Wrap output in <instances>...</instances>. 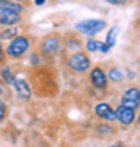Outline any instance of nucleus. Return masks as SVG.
<instances>
[{"instance_id":"obj_25","label":"nucleus","mask_w":140,"mask_h":147,"mask_svg":"<svg viewBox=\"0 0 140 147\" xmlns=\"http://www.w3.org/2000/svg\"><path fill=\"white\" fill-rule=\"evenodd\" d=\"M15 2H23V0H15Z\"/></svg>"},{"instance_id":"obj_19","label":"nucleus","mask_w":140,"mask_h":147,"mask_svg":"<svg viewBox=\"0 0 140 147\" xmlns=\"http://www.w3.org/2000/svg\"><path fill=\"white\" fill-rule=\"evenodd\" d=\"M5 115H7V106H5V103H3V100L0 98V121L5 118Z\"/></svg>"},{"instance_id":"obj_7","label":"nucleus","mask_w":140,"mask_h":147,"mask_svg":"<svg viewBox=\"0 0 140 147\" xmlns=\"http://www.w3.org/2000/svg\"><path fill=\"white\" fill-rule=\"evenodd\" d=\"M90 80H91V84H93L94 88H106L108 87V77H106V74L101 67H94L90 74Z\"/></svg>"},{"instance_id":"obj_4","label":"nucleus","mask_w":140,"mask_h":147,"mask_svg":"<svg viewBox=\"0 0 140 147\" xmlns=\"http://www.w3.org/2000/svg\"><path fill=\"white\" fill-rule=\"evenodd\" d=\"M41 53L44 56H52V54H57L60 49H62V41L60 38L56 36V34H51V36H46L44 39L41 41Z\"/></svg>"},{"instance_id":"obj_10","label":"nucleus","mask_w":140,"mask_h":147,"mask_svg":"<svg viewBox=\"0 0 140 147\" xmlns=\"http://www.w3.org/2000/svg\"><path fill=\"white\" fill-rule=\"evenodd\" d=\"M13 87H15L16 95L20 96L21 100H29L31 98V88H29V84L25 79H16Z\"/></svg>"},{"instance_id":"obj_24","label":"nucleus","mask_w":140,"mask_h":147,"mask_svg":"<svg viewBox=\"0 0 140 147\" xmlns=\"http://www.w3.org/2000/svg\"><path fill=\"white\" fill-rule=\"evenodd\" d=\"M109 147H122V146H119V144H116V146H109Z\"/></svg>"},{"instance_id":"obj_11","label":"nucleus","mask_w":140,"mask_h":147,"mask_svg":"<svg viewBox=\"0 0 140 147\" xmlns=\"http://www.w3.org/2000/svg\"><path fill=\"white\" fill-rule=\"evenodd\" d=\"M117 34H119V26L117 25H114V26H111L109 28V31H108V36H106V47H108L109 51H111V47L116 44V39H117Z\"/></svg>"},{"instance_id":"obj_2","label":"nucleus","mask_w":140,"mask_h":147,"mask_svg":"<svg viewBox=\"0 0 140 147\" xmlns=\"http://www.w3.org/2000/svg\"><path fill=\"white\" fill-rule=\"evenodd\" d=\"M28 47H29V39L26 36H20V34H18L16 38L11 39V42L8 44V47H7L5 54L11 59H16V57H20V56H23V54L28 51Z\"/></svg>"},{"instance_id":"obj_6","label":"nucleus","mask_w":140,"mask_h":147,"mask_svg":"<svg viewBox=\"0 0 140 147\" xmlns=\"http://www.w3.org/2000/svg\"><path fill=\"white\" fill-rule=\"evenodd\" d=\"M139 101H140V90L137 87H132L124 93L122 96V106H127V108H132V110H137L139 108Z\"/></svg>"},{"instance_id":"obj_8","label":"nucleus","mask_w":140,"mask_h":147,"mask_svg":"<svg viewBox=\"0 0 140 147\" xmlns=\"http://www.w3.org/2000/svg\"><path fill=\"white\" fill-rule=\"evenodd\" d=\"M94 115L104 121H116V113L109 103H98L94 106Z\"/></svg>"},{"instance_id":"obj_9","label":"nucleus","mask_w":140,"mask_h":147,"mask_svg":"<svg viewBox=\"0 0 140 147\" xmlns=\"http://www.w3.org/2000/svg\"><path fill=\"white\" fill-rule=\"evenodd\" d=\"M20 20H21L20 13L0 8V25H3V26H15V25L20 23Z\"/></svg>"},{"instance_id":"obj_3","label":"nucleus","mask_w":140,"mask_h":147,"mask_svg":"<svg viewBox=\"0 0 140 147\" xmlns=\"http://www.w3.org/2000/svg\"><path fill=\"white\" fill-rule=\"evenodd\" d=\"M90 65H91L90 57L85 53H75L73 56H70V59H68V67L77 74L86 72L90 69Z\"/></svg>"},{"instance_id":"obj_12","label":"nucleus","mask_w":140,"mask_h":147,"mask_svg":"<svg viewBox=\"0 0 140 147\" xmlns=\"http://www.w3.org/2000/svg\"><path fill=\"white\" fill-rule=\"evenodd\" d=\"M0 8L15 11V13H21L23 11V7L18 2H15V0H0Z\"/></svg>"},{"instance_id":"obj_20","label":"nucleus","mask_w":140,"mask_h":147,"mask_svg":"<svg viewBox=\"0 0 140 147\" xmlns=\"http://www.w3.org/2000/svg\"><path fill=\"white\" fill-rule=\"evenodd\" d=\"M109 3H114V5H125L129 0H108Z\"/></svg>"},{"instance_id":"obj_16","label":"nucleus","mask_w":140,"mask_h":147,"mask_svg":"<svg viewBox=\"0 0 140 147\" xmlns=\"http://www.w3.org/2000/svg\"><path fill=\"white\" fill-rule=\"evenodd\" d=\"M99 47H101V42L93 39V38H90L88 41H86V49H88L90 53H98Z\"/></svg>"},{"instance_id":"obj_15","label":"nucleus","mask_w":140,"mask_h":147,"mask_svg":"<svg viewBox=\"0 0 140 147\" xmlns=\"http://www.w3.org/2000/svg\"><path fill=\"white\" fill-rule=\"evenodd\" d=\"M111 82H121V80L124 79V75H122V70L117 67H113V69H109V72L108 75H106Z\"/></svg>"},{"instance_id":"obj_22","label":"nucleus","mask_w":140,"mask_h":147,"mask_svg":"<svg viewBox=\"0 0 140 147\" xmlns=\"http://www.w3.org/2000/svg\"><path fill=\"white\" fill-rule=\"evenodd\" d=\"M3 59H5V54H3V47H2V42H0V64L3 62Z\"/></svg>"},{"instance_id":"obj_23","label":"nucleus","mask_w":140,"mask_h":147,"mask_svg":"<svg viewBox=\"0 0 140 147\" xmlns=\"http://www.w3.org/2000/svg\"><path fill=\"white\" fill-rule=\"evenodd\" d=\"M44 3H46V0H34V5H38V7L44 5Z\"/></svg>"},{"instance_id":"obj_14","label":"nucleus","mask_w":140,"mask_h":147,"mask_svg":"<svg viewBox=\"0 0 140 147\" xmlns=\"http://www.w3.org/2000/svg\"><path fill=\"white\" fill-rule=\"evenodd\" d=\"M18 28L15 26H7V30H3V31H0V41L3 39V41H7V39H13V38L18 36Z\"/></svg>"},{"instance_id":"obj_18","label":"nucleus","mask_w":140,"mask_h":147,"mask_svg":"<svg viewBox=\"0 0 140 147\" xmlns=\"http://www.w3.org/2000/svg\"><path fill=\"white\" fill-rule=\"evenodd\" d=\"M29 62H31V65H39V64H42V57H39V54H31Z\"/></svg>"},{"instance_id":"obj_13","label":"nucleus","mask_w":140,"mask_h":147,"mask_svg":"<svg viewBox=\"0 0 140 147\" xmlns=\"http://www.w3.org/2000/svg\"><path fill=\"white\" fill-rule=\"evenodd\" d=\"M0 77L3 80V84H8V85H13L16 80V77L13 75V72H11V69L8 65H3L0 69Z\"/></svg>"},{"instance_id":"obj_17","label":"nucleus","mask_w":140,"mask_h":147,"mask_svg":"<svg viewBox=\"0 0 140 147\" xmlns=\"http://www.w3.org/2000/svg\"><path fill=\"white\" fill-rule=\"evenodd\" d=\"M96 132H98L99 136H104V134H111V132H113V127L108 126V124H101V126L96 127Z\"/></svg>"},{"instance_id":"obj_1","label":"nucleus","mask_w":140,"mask_h":147,"mask_svg":"<svg viewBox=\"0 0 140 147\" xmlns=\"http://www.w3.org/2000/svg\"><path fill=\"white\" fill-rule=\"evenodd\" d=\"M106 28V21L103 20H98V18H88V20H83V21H78L75 25V30L83 34H88V36H94L98 34L99 31H103Z\"/></svg>"},{"instance_id":"obj_5","label":"nucleus","mask_w":140,"mask_h":147,"mask_svg":"<svg viewBox=\"0 0 140 147\" xmlns=\"http://www.w3.org/2000/svg\"><path fill=\"white\" fill-rule=\"evenodd\" d=\"M116 113V119L119 121V123H122L124 126H129V124H132L135 121V110H132V108H127V106H117L114 110Z\"/></svg>"},{"instance_id":"obj_21","label":"nucleus","mask_w":140,"mask_h":147,"mask_svg":"<svg viewBox=\"0 0 140 147\" xmlns=\"http://www.w3.org/2000/svg\"><path fill=\"white\" fill-rule=\"evenodd\" d=\"M7 93V88H5V84H3V80L0 79V96H3Z\"/></svg>"}]
</instances>
